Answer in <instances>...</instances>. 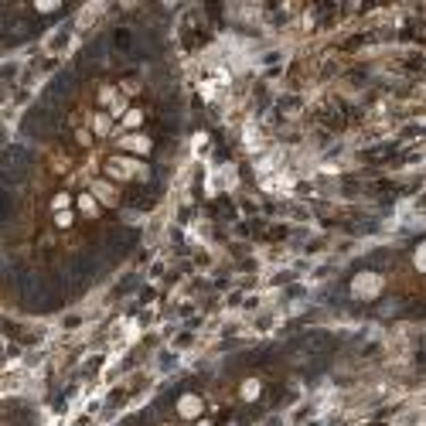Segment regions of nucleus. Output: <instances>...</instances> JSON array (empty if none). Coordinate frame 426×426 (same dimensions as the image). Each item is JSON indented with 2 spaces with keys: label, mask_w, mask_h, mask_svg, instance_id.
<instances>
[{
  "label": "nucleus",
  "mask_w": 426,
  "mask_h": 426,
  "mask_svg": "<svg viewBox=\"0 0 426 426\" xmlns=\"http://www.w3.org/2000/svg\"><path fill=\"white\" fill-rule=\"evenodd\" d=\"M106 174L113 177V181H147L150 171H147V164H143L140 157L117 154V157L106 160Z\"/></svg>",
  "instance_id": "f257e3e1"
},
{
  "label": "nucleus",
  "mask_w": 426,
  "mask_h": 426,
  "mask_svg": "<svg viewBox=\"0 0 426 426\" xmlns=\"http://www.w3.org/2000/svg\"><path fill=\"white\" fill-rule=\"evenodd\" d=\"M382 287H386L382 273L362 270V273H355V280H351V297H358V300H375V297L382 293Z\"/></svg>",
  "instance_id": "f03ea898"
},
{
  "label": "nucleus",
  "mask_w": 426,
  "mask_h": 426,
  "mask_svg": "<svg viewBox=\"0 0 426 426\" xmlns=\"http://www.w3.org/2000/svg\"><path fill=\"white\" fill-rule=\"evenodd\" d=\"M177 416L181 420H191V423H198L201 420V413H205V403H201V396L198 392H184V396H177Z\"/></svg>",
  "instance_id": "7ed1b4c3"
},
{
  "label": "nucleus",
  "mask_w": 426,
  "mask_h": 426,
  "mask_svg": "<svg viewBox=\"0 0 426 426\" xmlns=\"http://www.w3.org/2000/svg\"><path fill=\"white\" fill-rule=\"evenodd\" d=\"M119 150L130 157H147L154 150V140L143 134H126V136H119Z\"/></svg>",
  "instance_id": "20e7f679"
},
{
  "label": "nucleus",
  "mask_w": 426,
  "mask_h": 426,
  "mask_svg": "<svg viewBox=\"0 0 426 426\" xmlns=\"http://www.w3.org/2000/svg\"><path fill=\"white\" fill-rule=\"evenodd\" d=\"M89 191L96 194V201L99 205H117V188L106 181V177H99V181H93L89 184Z\"/></svg>",
  "instance_id": "39448f33"
},
{
  "label": "nucleus",
  "mask_w": 426,
  "mask_h": 426,
  "mask_svg": "<svg viewBox=\"0 0 426 426\" xmlns=\"http://www.w3.org/2000/svg\"><path fill=\"white\" fill-rule=\"evenodd\" d=\"M76 208L85 215V218H96L102 205L96 201V194H93V191H82V194H76Z\"/></svg>",
  "instance_id": "423d86ee"
},
{
  "label": "nucleus",
  "mask_w": 426,
  "mask_h": 426,
  "mask_svg": "<svg viewBox=\"0 0 426 426\" xmlns=\"http://www.w3.org/2000/svg\"><path fill=\"white\" fill-rule=\"evenodd\" d=\"M140 126H143V110L130 106L126 117H123V130H126V134H140Z\"/></svg>",
  "instance_id": "0eeeda50"
},
{
  "label": "nucleus",
  "mask_w": 426,
  "mask_h": 426,
  "mask_svg": "<svg viewBox=\"0 0 426 426\" xmlns=\"http://www.w3.org/2000/svg\"><path fill=\"white\" fill-rule=\"evenodd\" d=\"M259 392H263V382H259V379H246V382L239 386L242 403H256V399H259Z\"/></svg>",
  "instance_id": "6e6552de"
},
{
  "label": "nucleus",
  "mask_w": 426,
  "mask_h": 426,
  "mask_svg": "<svg viewBox=\"0 0 426 426\" xmlns=\"http://www.w3.org/2000/svg\"><path fill=\"white\" fill-rule=\"evenodd\" d=\"M110 130H113V117H110L106 110H99L96 117H93V134H96V136H110Z\"/></svg>",
  "instance_id": "1a4fd4ad"
},
{
  "label": "nucleus",
  "mask_w": 426,
  "mask_h": 426,
  "mask_svg": "<svg viewBox=\"0 0 426 426\" xmlns=\"http://www.w3.org/2000/svg\"><path fill=\"white\" fill-rule=\"evenodd\" d=\"M99 106H102V110H106V106H110V110H113V106H117L119 102V93L117 89H113V85H102V89H99Z\"/></svg>",
  "instance_id": "9d476101"
},
{
  "label": "nucleus",
  "mask_w": 426,
  "mask_h": 426,
  "mask_svg": "<svg viewBox=\"0 0 426 426\" xmlns=\"http://www.w3.org/2000/svg\"><path fill=\"white\" fill-rule=\"evenodd\" d=\"M72 201H76V198H72L69 191H59L55 198H52V212H55V215H59V212H69V208H72Z\"/></svg>",
  "instance_id": "9b49d317"
},
{
  "label": "nucleus",
  "mask_w": 426,
  "mask_h": 426,
  "mask_svg": "<svg viewBox=\"0 0 426 426\" xmlns=\"http://www.w3.org/2000/svg\"><path fill=\"white\" fill-rule=\"evenodd\" d=\"M413 266H416L420 273H426V242L416 246V252H413Z\"/></svg>",
  "instance_id": "f8f14e48"
},
{
  "label": "nucleus",
  "mask_w": 426,
  "mask_h": 426,
  "mask_svg": "<svg viewBox=\"0 0 426 426\" xmlns=\"http://www.w3.org/2000/svg\"><path fill=\"white\" fill-rule=\"evenodd\" d=\"M72 222H76L72 208H69V212H59V215H55V225H59V229H72Z\"/></svg>",
  "instance_id": "ddd939ff"
},
{
  "label": "nucleus",
  "mask_w": 426,
  "mask_h": 426,
  "mask_svg": "<svg viewBox=\"0 0 426 426\" xmlns=\"http://www.w3.org/2000/svg\"><path fill=\"white\" fill-rule=\"evenodd\" d=\"M61 4H35V11H41V14H52V11H59Z\"/></svg>",
  "instance_id": "4468645a"
},
{
  "label": "nucleus",
  "mask_w": 426,
  "mask_h": 426,
  "mask_svg": "<svg viewBox=\"0 0 426 426\" xmlns=\"http://www.w3.org/2000/svg\"><path fill=\"white\" fill-rule=\"evenodd\" d=\"M76 140H78V143H82V147H89V140H93V136L85 134V130H78V134H76Z\"/></svg>",
  "instance_id": "2eb2a0df"
},
{
  "label": "nucleus",
  "mask_w": 426,
  "mask_h": 426,
  "mask_svg": "<svg viewBox=\"0 0 426 426\" xmlns=\"http://www.w3.org/2000/svg\"><path fill=\"white\" fill-rule=\"evenodd\" d=\"M198 426H212V423H208V420H198Z\"/></svg>",
  "instance_id": "dca6fc26"
},
{
  "label": "nucleus",
  "mask_w": 426,
  "mask_h": 426,
  "mask_svg": "<svg viewBox=\"0 0 426 426\" xmlns=\"http://www.w3.org/2000/svg\"><path fill=\"white\" fill-rule=\"evenodd\" d=\"M160 426H171V423H160Z\"/></svg>",
  "instance_id": "f3484780"
}]
</instances>
